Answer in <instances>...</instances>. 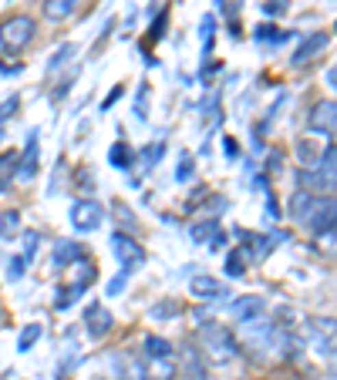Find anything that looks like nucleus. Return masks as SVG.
Segmentation results:
<instances>
[{
  "instance_id": "17",
  "label": "nucleus",
  "mask_w": 337,
  "mask_h": 380,
  "mask_svg": "<svg viewBox=\"0 0 337 380\" xmlns=\"http://www.w3.org/2000/svg\"><path fill=\"white\" fill-rule=\"evenodd\" d=\"M115 360H118V357H115ZM118 367H122V380H152L149 364H145V360H138V357H122V360H118Z\"/></svg>"
},
{
  "instance_id": "6",
  "label": "nucleus",
  "mask_w": 337,
  "mask_h": 380,
  "mask_svg": "<svg viewBox=\"0 0 337 380\" xmlns=\"http://www.w3.org/2000/svg\"><path fill=\"white\" fill-rule=\"evenodd\" d=\"M303 333L307 340L314 343V350H321L324 357L337 350V320L334 316H310L303 323Z\"/></svg>"
},
{
  "instance_id": "12",
  "label": "nucleus",
  "mask_w": 337,
  "mask_h": 380,
  "mask_svg": "<svg viewBox=\"0 0 337 380\" xmlns=\"http://www.w3.org/2000/svg\"><path fill=\"white\" fill-rule=\"evenodd\" d=\"M84 323H88V333H91L95 340H101V337L115 327V316L108 313V306L91 303V306H88V313H84Z\"/></svg>"
},
{
  "instance_id": "33",
  "label": "nucleus",
  "mask_w": 337,
  "mask_h": 380,
  "mask_svg": "<svg viewBox=\"0 0 337 380\" xmlns=\"http://www.w3.org/2000/svg\"><path fill=\"white\" fill-rule=\"evenodd\" d=\"M24 266H27V259H24V256L10 259V266H7V279H10V283H17V279L24 276Z\"/></svg>"
},
{
  "instance_id": "11",
  "label": "nucleus",
  "mask_w": 337,
  "mask_h": 380,
  "mask_svg": "<svg viewBox=\"0 0 337 380\" xmlns=\"http://www.w3.org/2000/svg\"><path fill=\"white\" fill-rule=\"evenodd\" d=\"M189 290H192V296H196V300H206V303L229 296V286H226V283H219V279H212V276H192ZM229 300H233V296H229Z\"/></svg>"
},
{
  "instance_id": "26",
  "label": "nucleus",
  "mask_w": 337,
  "mask_h": 380,
  "mask_svg": "<svg viewBox=\"0 0 337 380\" xmlns=\"http://www.w3.org/2000/svg\"><path fill=\"white\" fill-rule=\"evenodd\" d=\"M179 313H182V306L175 303V300H162V303H155L149 309L152 320H172V316H179Z\"/></svg>"
},
{
  "instance_id": "9",
  "label": "nucleus",
  "mask_w": 337,
  "mask_h": 380,
  "mask_svg": "<svg viewBox=\"0 0 337 380\" xmlns=\"http://www.w3.org/2000/svg\"><path fill=\"white\" fill-rule=\"evenodd\" d=\"M101 219H105V212H101V205L95 199H78L71 205V226L78 232H95L101 226Z\"/></svg>"
},
{
  "instance_id": "30",
  "label": "nucleus",
  "mask_w": 337,
  "mask_h": 380,
  "mask_svg": "<svg viewBox=\"0 0 337 380\" xmlns=\"http://www.w3.org/2000/svg\"><path fill=\"white\" fill-rule=\"evenodd\" d=\"M38 242H41V232H38V229H27V232H24V253H21V256H24V259H34Z\"/></svg>"
},
{
  "instance_id": "40",
  "label": "nucleus",
  "mask_w": 337,
  "mask_h": 380,
  "mask_svg": "<svg viewBox=\"0 0 337 380\" xmlns=\"http://www.w3.org/2000/svg\"><path fill=\"white\" fill-rule=\"evenodd\" d=\"M324 81H327V88H331V91H337V64H331V68H327Z\"/></svg>"
},
{
  "instance_id": "3",
  "label": "nucleus",
  "mask_w": 337,
  "mask_h": 380,
  "mask_svg": "<svg viewBox=\"0 0 337 380\" xmlns=\"http://www.w3.org/2000/svg\"><path fill=\"white\" fill-rule=\"evenodd\" d=\"M300 186L303 192H314V195H334L337 192V145H327L324 155L300 172Z\"/></svg>"
},
{
  "instance_id": "36",
  "label": "nucleus",
  "mask_w": 337,
  "mask_h": 380,
  "mask_svg": "<svg viewBox=\"0 0 337 380\" xmlns=\"http://www.w3.org/2000/svg\"><path fill=\"white\" fill-rule=\"evenodd\" d=\"M287 34H277V27H270V24H260L256 27V40H284Z\"/></svg>"
},
{
  "instance_id": "4",
  "label": "nucleus",
  "mask_w": 337,
  "mask_h": 380,
  "mask_svg": "<svg viewBox=\"0 0 337 380\" xmlns=\"http://www.w3.org/2000/svg\"><path fill=\"white\" fill-rule=\"evenodd\" d=\"M199 350L210 364H229L240 357V343H236V333H229L226 327L219 323H203L199 327Z\"/></svg>"
},
{
  "instance_id": "18",
  "label": "nucleus",
  "mask_w": 337,
  "mask_h": 380,
  "mask_svg": "<svg viewBox=\"0 0 337 380\" xmlns=\"http://www.w3.org/2000/svg\"><path fill=\"white\" fill-rule=\"evenodd\" d=\"M142 350H145V360H166V357L175 353V350H172V343H168L166 337H155V333H149V337H145Z\"/></svg>"
},
{
  "instance_id": "29",
  "label": "nucleus",
  "mask_w": 337,
  "mask_h": 380,
  "mask_svg": "<svg viewBox=\"0 0 337 380\" xmlns=\"http://www.w3.org/2000/svg\"><path fill=\"white\" fill-rule=\"evenodd\" d=\"M212 34H216V17L206 14V17H203V54H206V58L212 54Z\"/></svg>"
},
{
  "instance_id": "28",
  "label": "nucleus",
  "mask_w": 337,
  "mask_h": 380,
  "mask_svg": "<svg viewBox=\"0 0 337 380\" xmlns=\"http://www.w3.org/2000/svg\"><path fill=\"white\" fill-rule=\"evenodd\" d=\"M17 229H21V212H14V209H10V212H3V216H0V236H3V239H10Z\"/></svg>"
},
{
  "instance_id": "25",
  "label": "nucleus",
  "mask_w": 337,
  "mask_h": 380,
  "mask_svg": "<svg viewBox=\"0 0 337 380\" xmlns=\"http://www.w3.org/2000/svg\"><path fill=\"white\" fill-rule=\"evenodd\" d=\"M226 276H229V279H240V276H247V263H243V249H233V253L226 256Z\"/></svg>"
},
{
  "instance_id": "34",
  "label": "nucleus",
  "mask_w": 337,
  "mask_h": 380,
  "mask_svg": "<svg viewBox=\"0 0 337 380\" xmlns=\"http://www.w3.org/2000/svg\"><path fill=\"white\" fill-rule=\"evenodd\" d=\"M125 286H128V269H122V273H118V276H115V279L108 283V296H118V293H122Z\"/></svg>"
},
{
  "instance_id": "35",
  "label": "nucleus",
  "mask_w": 337,
  "mask_h": 380,
  "mask_svg": "<svg viewBox=\"0 0 337 380\" xmlns=\"http://www.w3.org/2000/svg\"><path fill=\"white\" fill-rule=\"evenodd\" d=\"M75 296H82V293H78V290H75V286H71V290H58V309H68V306L75 303Z\"/></svg>"
},
{
  "instance_id": "43",
  "label": "nucleus",
  "mask_w": 337,
  "mask_h": 380,
  "mask_svg": "<svg viewBox=\"0 0 337 380\" xmlns=\"http://www.w3.org/2000/svg\"><path fill=\"white\" fill-rule=\"evenodd\" d=\"M334 31H337V24H334Z\"/></svg>"
},
{
  "instance_id": "8",
  "label": "nucleus",
  "mask_w": 337,
  "mask_h": 380,
  "mask_svg": "<svg viewBox=\"0 0 337 380\" xmlns=\"http://www.w3.org/2000/svg\"><path fill=\"white\" fill-rule=\"evenodd\" d=\"M179 364H182L186 380H212L210 367H206V357H203V350H199L192 340H186L179 346Z\"/></svg>"
},
{
  "instance_id": "37",
  "label": "nucleus",
  "mask_w": 337,
  "mask_h": 380,
  "mask_svg": "<svg viewBox=\"0 0 337 380\" xmlns=\"http://www.w3.org/2000/svg\"><path fill=\"white\" fill-rule=\"evenodd\" d=\"M17 105H21V101H17V94H10V98H3V101H0V121H7L10 114L17 112Z\"/></svg>"
},
{
  "instance_id": "13",
  "label": "nucleus",
  "mask_w": 337,
  "mask_h": 380,
  "mask_svg": "<svg viewBox=\"0 0 337 380\" xmlns=\"http://www.w3.org/2000/svg\"><path fill=\"white\" fill-rule=\"evenodd\" d=\"M263 313V296H256V293H247V296H236L233 306H229V316L236 320V323H247L253 316H260Z\"/></svg>"
},
{
  "instance_id": "1",
  "label": "nucleus",
  "mask_w": 337,
  "mask_h": 380,
  "mask_svg": "<svg viewBox=\"0 0 337 380\" xmlns=\"http://www.w3.org/2000/svg\"><path fill=\"white\" fill-rule=\"evenodd\" d=\"M236 343H243L253 357H287L290 343H294V333L287 327H277L270 316L260 313V316H253L247 323H240Z\"/></svg>"
},
{
  "instance_id": "14",
  "label": "nucleus",
  "mask_w": 337,
  "mask_h": 380,
  "mask_svg": "<svg viewBox=\"0 0 337 380\" xmlns=\"http://www.w3.org/2000/svg\"><path fill=\"white\" fill-rule=\"evenodd\" d=\"M327 44H331V38H327L324 31H317V34H310V38H307L303 44H300V47H297V51H294V58H290V61H294L297 68H300V64L314 61V58H317V54H321V51H324Z\"/></svg>"
},
{
  "instance_id": "24",
  "label": "nucleus",
  "mask_w": 337,
  "mask_h": 380,
  "mask_svg": "<svg viewBox=\"0 0 337 380\" xmlns=\"http://www.w3.org/2000/svg\"><path fill=\"white\" fill-rule=\"evenodd\" d=\"M108 162H112L115 168H132V149H128L125 142H115V145L108 149Z\"/></svg>"
},
{
  "instance_id": "16",
  "label": "nucleus",
  "mask_w": 337,
  "mask_h": 380,
  "mask_svg": "<svg viewBox=\"0 0 337 380\" xmlns=\"http://www.w3.org/2000/svg\"><path fill=\"white\" fill-rule=\"evenodd\" d=\"M78 259H84L82 242H75V239H61V242L54 246V266H71V263H78Z\"/></svg>"
},
{
  "instance_id": "19",
  "label": "nucleus",
  "mask_w": 337,
  "mask_h": 380,
  "mask_svg": "<svg viewBox=\"0 0 337 380\" xmlns=\"http://www.w3.org/2000/svg\"><path fill=\"white\" fill-rule=\"evenodd\" d=\"M189 236H192V242H203V246H210L212 239L219 236V223H216V219H203V223H196V226L189 229Z\"/></svg>"
},
{
  "instance_id": "7",
  "label": "nucleus",
  "mask_w": 337,
  "mask_h": 380,
  "mask_svg": "<svg viewBox=\"0 0 337 380\" xmlns=\"http://www.w3.org/2000/svg\"><path fill=\"white\" fill-rule=\"evenodd\" d=\"M310 131L314 135H327L337 145V101L324 98V101L314 105V112H310Z\"/></svg>"
},
{
  "instance_id": "15",
  "label": "nucleus",
  "mask_w": 337,
  "mask_h": 380,
  "mask_svg": "<svg viewBox=\"0 0 337 380\" xmlns=\"http://www.w3.org/2000/svg\"><path fill=\"white\" fill-rule=\"evenodd\" d=\"M34 175H38V135L27 138V149L17 158V179H21V182H31Z\"/></svg>"
},
{
  "instance_id": "20",
  "label": "nucleus",
  "mask_w": 337,
  "mask_h": 380,
  "mask_svg": "<svg viewBox=\"0 0 337 380\" xmlns=\"http://www.w3.org/2000/svg\"><path fill=\"white\" fill-rule=\"evenodd\" d=\"M78 0H44V17L47 21H64L71 10H75Z\"/></svg>"
},
{
  "instance_id": "31",
  "label": "nucleus",
  "mask_w": 337,
  "mask_h": 380,
  "mask_svg": "<svg viewBox=\"0 0 337 380\" xmlns=\"http://www.w3.org/2000/svg\"><path fill=\"white\" fill-rule=\"evenodd\" d=\"M317 239H321V249H324V253H327L331 259H337V226H334V229H327V232H321Z\"/></svg>"
},
{
  "instance_id": "41",
  "label": "nucleus",
  "mask_w": 337,
  "mask_h": 380,
  "mask_svg": "<svg viewBox=\"0 0 337 380\" xmlns=\"http://www.w3.org/2000/svg\"><path fill=\"white\" fill-rule=\"evenodd\" d=\"M223 149H226V155H240V145H236L233 138H226V142H223Z\"/></svg>"
},
{
  "instance_id": "32",
  "label": "nucleus",
  "mask_w": 337,
  "mask_h": 380,
  "mask_svg": "<svg viewBox=\"0 0 337 380\" xmlns=\"http://www.w3.org/2000/svg\"><path fill=\"white\" fill-rule=\"evenodd\" d=\"M192 172H196V165H192V155H189V152H182L179 172H175V182H189V179H192Z\"/></svg>"
},
{
  "instance_id": "10",
  "label": "nucleus",
  "mask_w": 337,
  "mask_h": 380,
  "mask_svg": "<svg viewBox=\"0 0 337 380\" xmlns=\"http://www.w3.org/2000/svg\"><path fill=\"white\" fill-rule=\"evenodd\" d=\"M112 253H115V259L122 263V269L138 266V263L145 259V249H142V246H138L128 232H122V229L112 236Z\"/></svg>"
},
{
  "instance_id": "21",
  "label": "nucleus",
  "mask_w": 337,
  "mask_h": 380,
  "mask_svg": "<svg viewBox=\"0 0 337 380\" xmlns=\"http://www.w3.org/2000/svg\"><path fill=\"white\" fill-rule=\"evenodd\" d=\"M297 152H300V162L310 168V165L324 155V149L317 145V138H310V135H307V138H300V142H297Z\"/></svg>"
},
{
  "instance_id": "22",
  "label": "nucleus",
  "mask_w": 337,
  "mask_h": 380,
  "mask_svg": "<svg viewBox=\"0 0 337 380\" xmlns=\"http://www.w3.org/2000/svg\"><path fill=\"white\" fill-rule=\"evenodd\" d=\"M41 333H44L41 323H27V327L21 330V337H17V350H21V353H27V350H31L34 343L41 340Z\"/></svg>"
},
{
  "instance_id": "5",
  "label": "nucleus",
  "mask_w": 337,
  "mask_h": 380,
  "mask_svg": "<svg viewBox=\"0 0 337 380\" xmlns=\"http://www.w3.org/2000/svg\"><path fill=\"white\" fill-rule=\"evenodd\" d=\"M34 34H38V21L31 14H14L0 24V47L7 54H21L34 40Z\"/></svg>"
},
{
  "instance_id": "2",
  "label": "nucleus",
  "mask_w": 337,
  "mask_h": 380,
  "mask_svg": "<svg viewBox=\"0 0 337 380\" xmlns=\"http://www.w3.org/2000/svg\"><path fill=\"white\" fill-rule=\"evenodd\" d=\"M290 216L314 236L337 226V195H314V192H297L290 199Z\"/></svg>"
},
{
  "instance_id": "23",
  "label": "nucleus",
  "mask_w": 337,
  "mask_h": 380,
  "mask_svg": "<svg viewBox=\"0 0 337 380\" xmlns=\"http://www.w3.org/2000/svg\"><path fill=\"white\" fill-rule=\"evenodd\" d=\"M10 175H17V155L3 152V155H0V192H7V186H10Z\"/></svg>"
},
{
  "instance_id": "27",
  "label": "nucleus",
  "mask_w": 337,
  "mask_h": 380,
  "mask_svg": "<svg viewBox=\"0 0 337 380\" xmlns=\"http://www.w3.org/2000/svg\"><path fill=\"white\" fill-rule=\"evenodd\" d=\"M75 54H78V47H75V44H64V47H58V51H54V58L47 61V75H54V71H58L64 61H71Z\"/></svg>"
},
{
  "instance_id": "42",
  "label": "nucleus",
  "mask_w": 337,
  "mask_h": 380,
  "mask_svg": "<svg viewBox=\"0 0 337 380\" xmlns=\"http://www.w3.org/2000/svg\"><path fill=\"white\" fill-rule=\"evenodd\" d=\"M327 364H331V374L337 377V350H334V353H327Z\"/></svg>"
},
{
  "instance_id": "39",
  "label": "nucleus",
  "mask_w": 337,
  "mask_h": 380,
  "mask_svg": "<svg viewBox=\"0 0 337 380\" xmlns=\"http://www.w3.org/2000/svg\"><path fill=\"white\" fill-rule=\"evenodd\" d=\"M118 98H122V84H115V88H112V91H108V98H105V101H101V112H108V108H112V105H115V101H118Z\"/></svg>"
},
{
  "instance_id": "38",
  "label": "nucleus",
  "mask_w": 337,
  "mask_h": 380,
  "mask_svg": "<svg viewBox=\"0 0 337 380\" xmlns=\"http://www.w3.org/2000/svg\"><path fill=\"white\" fill-rule=\"evenodd\" d=\"M287 3H290V0H266V3H263V10H266L270 17H277V14H284V10H287Z\"/></svg>"
}]
</instances>
